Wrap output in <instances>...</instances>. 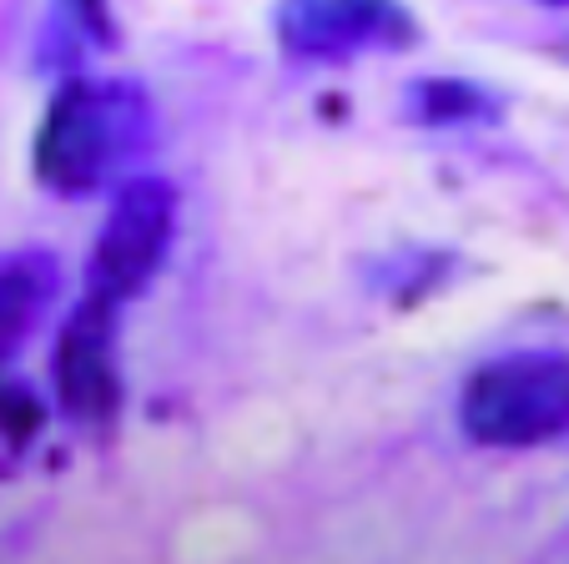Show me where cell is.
Wrapping results in <instances>:
<instances>
[{
  "mask_svg": "<svg viewBox=\"0 0 569 564\" xmlns=\"http://www.w3.org/2000/svg\"><path fill=\"white\" fill-rule=\"evenodd\" d=\"M272 31L298 61L343 66L409 51L419 41V16L403 0H278Z\"/></svg>",
  "mask_w": 569,
  "mask_h": 564,
  "instance_id": "4",
  "label": "cell"
},
{
  "mask_svg": "<svg viewBox=\"0 0 569 564\" xmlns=\"http://www.w3.org/2000/svg\"><path fill=\"white\" fill-rule=\"evenodd\" d=\"M539 6H569V0H539Z\"/></svg>",
  "mask_w": 569,
  "mask_h": 564,
  "instance_id": "10",
  "label": "cell"
},
{
  "mask_svg": "<svg viewBox=\"0 0 569 564\" xmlns=\"http://www.w3.org/2000/svg\"><path fill=\"white\" fill-rule=\"evenodd\" d=\"M61 257L46 247H6L0 253V378L26 353V343L41 333L61 298Z\"/></svg>",
  "mask_w": 569,
  "mask_h": 564,
  "instance_id": "6",
  "label": "cell"
},
{
  "mask_svg": "<svg viewBox=\"0 0 569 564\" xmlns=\"http://www.w3.org/2000/svg\"><path fill=\"white\" fill-rule=\"evenodd\" d=\"M56 56L76 61L81 51H101L117 41V21H111V0H61L56 11Z\"/></svg>",
  "mask_w": 569,
  "mask_h": 564,
  "instance_id": "8",
  "label": "cell"
},
{
  "mask_svg": "<svg viewBox=\"0 0 569 564\" xmlns=\"http://www.w3.org/2000/svg\"><path fill=\"white\" fill-rule=\"evenodd\" d=\"M177 212H182V202H177V187L167 177L137 171L121 187H111L107 222H101L97 243H91L87 277H81L87 283L81 298H97L107 308L127 313L172 257Z\"/></svg>",
  "mask_w": 569,
  "mask_h": 564,
  "instance_id": "3",
  "label": "cell"
},
{
  "mask_svg": "<svg viewBox=\"0 0 569 564\" xmlns=\"http://www.w3.org/2000/svg\"><path fill=\"white\" fill-rule=\"evenodd\" d=\"M157 141V107L131 76H66L31 141V171L51 197H97L137 177Z\"/></svg>",
  "mask_w": 569,
  "mask_h": 564,
  "instance_id": "1",
  "label": "cell"
},
{
  "mask_svg": "<svg viewBox=\"0 0 569 564\" xmlns=\"http://www.w3.org/2000/svg\"><path fill=\"white\" fill-rule=\"evenodd\" d=\"M56 404L71 424L107 428L121 414V308H107L97 298H76V308L61 318L51 353Z\"/></svg>",
  "mask_w": 569,
  "mask_h": 564,
  "instance_id": "5",
  "label": "cell"
},
{
  "mask_svg": "<svg viewBox=\"0 0 569 564\" xmlns=\"http://www.w3.org/2000/svg\"><path fill=\"white\" fill-rule=\"evenodd\" d=\"M459 428L479 448H539L569 438V353L515 348L463 378Z\"/></svg>",
  "mask_w": 569,
  "mask_h": 564,
  "instance_id": "2",
  "label": "cell"
},
{
  "mask_svg": "<svg viewBox=\"0 0 569 564\" xmlns=\"http://www.w3.org/2000/svg\"><path fill=\"white\" fill-rule=\"evenodd\" d=\"M413 117L423 127H459V121H495L499 101L473 81H459V76H423L413 86Z\"/></svg>",
  "mask_w": 569,
  "mask_h": 564,
  "instance_id": "7",
  "label": "cell"
},
{
  "mask_svg": "<svg viewBox=\"0 0 569 564\" xmlns=\"http://www.w3.org/2000/svg\"><path fill=\"white\" fill-rule=\"evenodd\" d=\"M46 418H51L46 398L36 394L26 378L6 373V378H0V444L11 448V454H26V448L41 438Z\"/></svg>",
  "mask_w": 569,
  "mask_h": 564,
  "instance_id": "9",
  "label": "cell"
}]
</instances>
